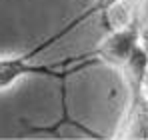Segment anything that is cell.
Wrapping results in <instances>:
<instances>
[{
    "instance_id": "obj_1",
    "label": "cell",
    "mask_w": 148,
    "mask_h": 140,
    "mask_svg": "<svg viewBox=\"0 0 148 140\" xmlns=\"http://www.w3.org/2000/svg\"><path fill=\"white\" fill-rule=\"evenodd\" d=\"M94 56V54H92ZM92 56L84 58V60H78L74 66L70 68H64L68 66L74 60H64V62H58V64H32V56L30 52H20V54H8V56H0V92L2 90H8L12 88L18 80H22L26 76H46V78H56L60 82H64L72 72L86 68L90 64H96L100 62L98 58L90 60Z\"/></svg>"
}]
</instances>
